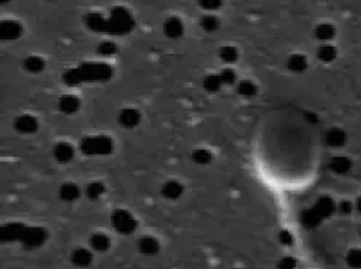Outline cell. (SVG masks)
Masks as SVG:
<instances>
[{"mask_svg": "<svg viewBox=\"0 0 361 269\" xmlns=\"http://www.w3.org/2000/svg\"><path fill=\"white\" fill-rule=\"evenodd\" d=\"M78 194H79V191H78V188L74 186V185H64L63 186V190H61V195L66 198V200H74L76 197H78Z\"/></svg>", "mask_w": 361, "mask_h": 269, "instance_id": "obj_9", "label": "cell"}, {"mask_svg": "<svg viewBox=\"0 0 361 269\" xmlns=\"http://www.w3.org/2000/svg\"><path fill=\"white\" fill-rule=\"evenodd\" d=\"M179 192H181V186L176 183V182H171V183H168L166 188H165V194H166L168 197H178Z\"/></svg>", "mask_w": 361, "mask_h": 269, "instance_id": "obj_11", "label": "cell"}, {"mask_svg": "<svg viewBox=\"0 0 361 269\" xmlns=\"http://www.w3.org/2000/svg\"><path fill=\"white\" fill-rule=\"evenodd\" d=\"M22 124H23V127H22V130L23 131H32L35 128V121L30 118V117L20 118V125H22Z\"/></svg>", "mask_w": 361, "mask_h": 269, "instance_id": "obj_12", "label": "cell"}, {"mask_svg": "<svg viewBox=\"0 0 361 269\" xmlns=\"http://www.w3.org/2000/svg\"><path fill=\"white\" fill-rule=\"evenodd\" d=\"M61 108L64 111H67V112H71V111H74L76 108H78V100L74 99V98H64V99L61 100Z\"/></svg>", "mask_w": 361, "mask_h": 269, "instance_id": "obj_10", "label": "cell"}, {"mask_svg": "<svg viewBox=\"0 0 361 269\" xmlns=\"http://www.w3.org/2000/svg\"><path fill=\"white\" fill-rule=\"evenodd\" d=\"M100 191H102V186H100V185H98V183H93V185L90 186V194H93V197L99 195Z\"/></svg>", "mask_w": 361, "mask_h": 269, "instance_id": "obj_18", "label": "cell"}, {"mask_svg": "<svg viewBox=\"0 0 361 269\" xmlns=\"http://www.w3.org/2000/svg\"><path fill=\"white\" fill-rule=\"evenodd\" d=\"M241 90H242V93H253V90H255V88L252 86L251 83L249 82H245V83H242L241 85Z\"/></svg>", "mask_w": 361, "mask_h": 269, "instance_id": "obj_13", "label": "cell"}, {"mask_svg": "<svg viewBox=\"0 0 361 269\" xmlns=\"http://www.w3.org/2000/svg\"><path fill=\"white\" fill-rule=\"evenodd\" d=\"M114 226L122 233H130L136 227V221L131 219L128 214L118 212L117 216H114Z\"/></svg>", "mask_w": 361, "mask_h": 269, "instance_id": "obj_1", "label": "cell"}, {"mask_svg": "<svg viewBox=\"0 0 361 269\" xmlns=\"http://www.w3.org/2000/svg\"><path fill=\"white\" fill-rule=\"evenodd\" d=\"M181 31H182V25L178 22V19H171L166 23V32H168V35L176 37V35H179Z\"/></svg>", "mask_w": 361, "mask_h": 269, "instance_id": "obj_6", "label": "cell"}, {"mask_svg": "<svg viewBox=\"0 0 361 269\" xmlns=\"http://www.w3.org/2000/svg\"><path fill=\"white\" fill-rule=\"evenodd\" d=\"M223 57L227 61L235 60V50L233 48H224L223 50Z\"/></svg>", "mask_w": 361, "mask_h": 269, "instance_id": "obj_14", "label": "cell"}, {"mask_svg": "<svg viewBox=\"0 0 361 269\" xmlns=\"http://www.w3.org/2000/svg\"><path fill=\"white\" fill-rule=\"evenodd\" d=\"M71 260H73L74 265H78V266H88L90 263V260H92V255H90V252H88V250L78 249L73 253Z\"/></svg>", "mask_w": 361, "mask_h": 269, "instance_id": "obj_2", "label": "cell"}, {"mask_svg": "<svg viewBox=\"0 0 361 269\" xmlns=\"http://www.w3.org/2000/svg\"><path fill=\"white\" fill-rule=\"evenodd\" d=\"M90 245L93 246L95 250H105L110 246V240L107 236L104 234H95L92 239H90Z\"/></svg>", "mask_w": 361, "mask_h": 269, "instance_id": "obj_4", "label": "cell"}, {"mask_svg": "<svg viewBox=\"0 0 361 269\" xmlns=\"http://www.w3.org/2000/svg\"><path fill=\"white\" fill-rule=\"evenodd\" d=\"M44 239V234L41 233L40 230H31V231H27L25 234V243H28L31 246H35V245H40L41 241Z\"/></svg>", "mask_w": 361, "mask_h": 269, "instance_id": "obj_5", "label": "cell"}, {"mask_svg": "<svg viewBox=\"0 0 361 269\" xmlns=\"http://www.w3.org/2000/svg\"><path fill=\"white\" fill-rule=\"evenodd\" d=\"M197 159H198V162H207V160L210 159V154H209L207 151L200 150V151L197 153Z\"/></svg>", "mask_w": 361, "mask_h": 269, "instance_id": "obj_17", "label": "cell"}, {"mask_svg": "<svg viewBox=\"0 0 361 269\" xmlns=\"http://www.w3.org/2000/svg\"><path fill=\"white\" fill-rule=\"evenodd\" d=\"M31 66H28L31 70H38L42 67V61L40 59H30Z\"/></svg>", "mask_w": 361, "mask_h": 269, "instance_id": "obj_16", "label": "cell"}, {"mask_svg": "<svg viewBox=\"0 0 361 269\" xmlns=\"http://www.w3.org/2000/svg\"><path fill=\"white\" fill-rule=\"evenodd\" d=\"M137 120H139V115H137V112H134V111H125V112L121 115V121L125 124V127H127V125H134V124L137 122Z\"/></svg>", "mask_w": 361, "mask_h": 269, "instance_id": "obj_8", "label": "cell"}, {"mask_svg": "<svg viewBox=\"0 0 361 269\" xmlns=\"http://www.w3.org/2000/svg\"><path fill=\"white\" fill-rule=\"evenodd\" d=\"M56 154L61 162H66V160H69L71 157V147L67 144H60L56 150Z\"/></svg>", "mask_w": 361, "mask_h": 269, "instance_id": "obj_7", "label": "cell"}, {"mask_svg": "<svg viewBox=\"0 0 361 269\" xmlns=\"http://www.w3.org/2000/svg\"><path fill=\"white\" fill-rule=\"evenodd\" d=\"M140 250L144 255H154L159 250V245H158V241L154 239L144 237L140 241Z\"/></svg>", "mask_w": 361, "mask_h": 269, "instance_id": "obj_3", "label": "cell"}, {"mask_svg": "<svg viewBox=\"0 0 361 269\" xmlns=\"http://www.w3.org/2000/svg\"><path fill=\"white\" fill-rule=\"evenodd\" d=\"M221 79H217V77H210V79L207 80V86H209V89H216L219 85H220Z\"/></svg>", "mask_w": 361, "mask_h": 269, "instance_id": "obj_15", "label": "cell"}]
</instances>
